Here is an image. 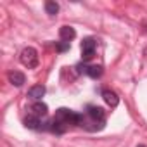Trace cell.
<instances>
[{"instance_id": "1", "label": "cell", "mask_w": 147, "mask_h": 147, "mask_svg": "<svg viewBox=\"0 0 147 147\" xmlns=\"http://www.w3.org/2000/svg\"><path fill=\"white\" fill-rule=\"evenodd\" d=\"M78 118H80V114L73 113L71 109H66V107H61V109H57V111H55V116H54V119L61 121L64 126L78 125Z\"/></svg>"}, {"instance_id": "2", "label": "cell", "mask_w": 147, "mask_h": 147, "mask_svg": "<svg viewBox=\"0 0 147 147\" xmlns=\"http://www.w3.org/2000/svg\"><path fill=\"white\" fill-rule=\"evenodd\" d=\"M21 62L23 66H26L28 69H33L38 66V52L33 47H26L21 52Z\"/></svg>"}, {"instance_id": "3", "label": "cell", "mask_w": 147, "mask_h": 147, "mask_svg": "<svg viewBox=\"0 0 147 147\" xmlns=\"http://www.w3.org/2000/svg\"><path fill=\"white\" fill-rule=\"evenodd\" d=\"M95 40L94 38H85L83 42H82V61L83 62H87V61H90L94 55H95Z\"/></svg>"}, {"instance_id": "4", "label": "cell", "mask_w": 147, "mask_h": 147, "mask_svg": "<svg viewBox=\"0 0 147 147\" xmlns=\"http://www.w3.org/2000/svg\"><path fill=\"white\" fill-rule=\"evenodd\" d=\"M85 114H87L90 119H94V121H99V123H104V121H106V113H104V109L99 107V106H88Z\"/></svg>"}, {"instance_id": "5", "label": "cell", "mask_w": 147, "mask_h": 147, "mask_svg": "<svg viewBox=\"0 0 147 147\" xmlns=\"http://www.w3.org/2000/svg\"><path fill=\"white\" fill-rule=\"evenodd\" d=\"M9 82L14 85V87H23L26 83V76L23 75L21 71H11L9 73Z\"/></svg>"}, {"instance_id": "6", "label": "cell", "mask_w": 147, "mask_h": 147, "mask_svg": "<svg viewBox=\"0 0 147 147\" xmlns=\"http://www.w3.org/2000/svg\"><path fill=\"white\" fill-rule=\"evenodd\" d=\"M59 36H61L62 42H71L73 38L76 36V31H75V28H71V26H62L59 30Z\"/></svg>"}, {"instance_id": "7", "label": "cell", "mask_w": 147, "mask_h": 147, "mask_svg": "<svg viewBox=\"0 0 147 147\" xmlns=\"http://www.w3.org/2000/svg\"><path fill=\"white\" fill-rule=\"evenodd\" d=\"M102 99H104L106 104L111 106V107H116V106L119 104V99H118V95H116L113 90H102Z\"/></svg>"}, {"instance_id": "8", "label": "cell", "mask_w": 147, "mask_h": 147, "mask_svg": "<svg viewBox=\"0 0 147 147\" xmlns=\"http://www.w3.org/2000/svg\"><path fill=\"white\" fill-rule=\"evenodd\" d=\"M45 95V87L43 85H35V87H31L30 90H28V97H31L33 100H40L42 97Z\"/></svg>"}, {"instance_id": "9", "label": "cell", "mask_w": 147, "mask_h": 147, "mask_svg": "<svg viewBox=\"0 0 147 147\" xmlns=\"http://www.w3.org/2000/svg\"><path fill=\"white\" fill-rule=\"evenodd\" d=\"M47 113H49V107H47V104H43L42 100H38V102H35V104L31 106V114L36 116V118L45 116Z\"/></svg>"}, {"instance_id": "10", "label": "cell", "mask_w": 147, "mask_h": 147, "mask_svg": "<svg viewBox=\"0 0 147 147\" xmlns=\"http://www.w3.org/2000/svg\"><path fill=\"white\" fill-rule=\"evenodd\" d=\"M24 126H26V128H30V130H40L42 121H40V118H36V116H33V114H30V116L24 119Z\"/></svg>"}, {"instance_id": "11", "label": "cell", "mask_w": 147, "mask_h": 147, "mask_svg": "<svg viewBox=\"0 0 147 147\" xmlns=\"http://www.w3.org/2000/svg\"><path fill=\"white\" fill-rule=\"evenodd\" d=\"M66 130H67V126H64L61 121H57V119H52V121H50V131L61 135V133H64Z\"/></svg>"}, {"instance_id": "12", "label": "cell", "mask_w": 147, "mask_h": 147, "mask_svg": "<svg viewBox=\"0 0 147 147\" xmlns=\"http://www.w3.org/2000/svg\"><path fill=\"white\" fill-rule=\"evenodd\" d=\"M45 11H47L49 16H55L59 12V4L54 2V0H47L45 2Z\"/></svg>"}, {"instance_id": "13", "label": "cell", "mask_w": 147, "mask_h": 147, "mask_svg": "<svg viewBox=\"0 0 147 147\" xmlns=\"http://www.w3.org/2000/svg\"><path fill=\"white\" fill-rule=\"evenodd\" d=\"M87 75H88L90 78L97 80V78L102 76V67H100V66H88V73H87Z\"/></svg>"}, {"instance_id": "14", "label": "cell", "mask_w": 147, "mask_h": 147, "mask_svg": "<svg viewBox=\"0 0 147 147\" xmlns=\"http://www.w3.org/2000/svg\"><path fill=\"white\" fill-rule=\"evenodd\" d=\"M55 50H57V52H66V50H69V42H57V43H55Z\"/></svg>"}, {"instance_id": "15", "label": "cell", "mask_w": 147, "mask_h": 147, "mask_svg": "<svg viewBox=\"0 0 147 147\" xmlns=\"http://www.w3.org/2000/svg\"><path fill=\"white\" fill-rule=\"evenodd\" d=\"M76 69H78V73H88V66H85V62L83 64H78Z\"/></svg>"}, {"instance_id": "16", "label": "cell", "mask_w": 147, "mask_h": 147, "mask_svg": "<svg viewBox=\"0 0 147 147\" xmlns=\"http://www.w3.org/2000/svg\"><path fill=\"white\" fill-rule=\"evenodd\" d=\"M144 55H147V47H145V49H144Z\"/></svg>"}, {"instance_id": "17", "label": "cell", "mask_w": 147, "mask_h": 147, "mask_svg": "<svg viewBox=\"0 0 147 147\" xmlns=\"http://www.w3.org/2000/svg\"><path fill=\"white\" fill-rule=\"evenodd\" d=\"M144 31H145V33H147V23H145V28H144Z\"/></svg>"}, {"instance_id": "18", "label": "cell", "mask_w": 147, "mask_h": 147, "mask_svg": "<svg viewBox=\"0 0 147 147\" xmlns=\"http://www.w3.org/2000/svg\"><path fill=\"white\" fill-rule=\"evenodd\" d=\"M137 147H147V145H144V144H140V145H137Z\"/></svg>"}]
</instances>
